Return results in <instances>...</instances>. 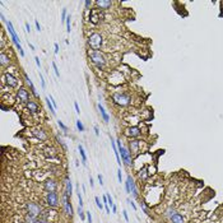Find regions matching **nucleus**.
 Wrapping results in <instances>:
<instances>
[{
	"label": "nucleus",
	"mask_w": 223,
	"mask_h": 223,
	"mask_svg": "<svg viewBox=\"0 0 223 223\" xmlns=\"http://www.w3.org/2000/svg\"><path fill=\"white\" fill-rule=\"evenodd\" d=\"M87 219H88V223H92V215H91V212H87Z\"/></svg>",
	"instance_id": "obj_42"
},
{
	"label": "nucleus",
	"mask_w": 223,
	"mask_h": 223,
	"mask_svg": "<svg viewBox=\"0 0 223 223\" xmlns=\"http://www.w3.org/2000/svg\"><path fill=\"white\" fill-rule=\"evenodd\" d=\"M128 181L130 182V192L133 194V196L134 198H138V190H136V188H135V182H134V180L131 178V176H128Z\"/></svg>",
	"instance_id": "obj_13"
},
{
	"label": "nucleus",
	"mask_w": 223,
	"mask_h": 223,
	"mask_svg": "<svg viewBox=\"0 0 223 223\" xmlns=\"http://www.w3.org/2000/svg\"><path fill=\"white\" fill-rule=\"evenodd\" d=\"M27 109L30 110L31 112H33V113H37V112L40 111V107H38V105L36 103V102H33V101H30V102L27 103Z\"/></svg>",
	"instance_id": "obj_14"
},
{
	"label": "nucleus",
	"mask_w": 223,
	"mask_h": 223,
	"mask_svg": "<svg viewBox=\"0 0 223 223\" xmlns=\"http://www.w3.org/2000/svg\"><path fill=\"white\" fill-rule=\"evenodd\" d=\"M34 24H36V28H37V31L40 32V31H41V26H40V23L37 22V20H36V22H34Z\"/></svg>",
	"instance_id": "obj_47"
},
{
	"label": "nucleus",
	"mask_w": 223,
	"mask_h": 223,
	"mask_svg": "<svg viewBox=\"0 0 223 223\" xmlns=\"http://www.w3.org/2000/svg\"><path fill=\"white\" fill-rule=\"evenodd\" d=\"M126 201H128V203H129V204H130V205H131V207H133V208H134V209H136V207H135V204H134V203H133V201H131V200H130V199H128V200H126Z\"/></svg>",
	"instance_id": "obj_48"
},
{
	"label": "nucleus",
	"mask_w": 223,
	"mask_h": 223,
	"mask_svg": "<svg viewBox=\"0 0 223 223\" xmlns=\"http://www.w3.org/2000/svg\"><path fill=\"white\" fill-rule=\"evenodd\" d=\"M113 101L120 106H128L130 103V97L124 93H115L113 95Z\"/></svg>",
	"instance_id": "obj_5"
},
{
	"label": "nucleus",
	"mask_w": 223,
	"mask_h": 223,
	"mask_svg": "<svg viewBox=\"0 0 223 223\" xmlns=\"http://www.w3.org/2000/svg\"><path fill=\"white\" fill-rule=\"evenodd\" d=\"M95 133H96V135H99V131H98V128L97 126H95Z\"/></svg>",
	"instance_id": "obj_52"
},
{
	"label": "nucleus",
	"mask_w": 223,
	"mask_h": 223,
	"mask_svg": "<svg viewBox=\"0 0 223 223\" xmlns=\"http://www.w3.org/2000/svg\"><path fill=\"white\" fill-rule=\"evenodd\" d=\"M115 142L112 138H111V144H112V147H113V152H115V154H116V160H117V163L119 164H121V160H120V156H119V149L116 148V144H115Z\"/></svg>",
	"instance_id": "obj_24"
},
{
	"label": "nucleus",
	"mask_w": 223,
	"mask_h": 223,
	"mask_svg": "<svg viewBox=\"0 0 223 223\" xmlns=\"http://www.w3.org/2000/svg\"><path fill=\"white\" fill-rule=\"evenodd\" d=\"M74 107H75V111H77V113H81V109H79V105H78L77 102H74Z\"/></svg>",
	"instance_id": "obj_41"
},
{
	"label": "nucleus",
	"mask_w": 223,
	"mask_h": 223,
	"mask_svg": "<svg viewBox=\"0 0 223 223\" xmlns=\"http://www.w3.org/2000/svg\"><path fill=\"white\" fill-rule=\"evenodd\" d=\"M67 32L68 33H70V16H68V18H67Z\"/></svg>",
	"instance_id": "obj_34"
},
{
	"label": "nucleus",
	"mask_w": 223,
	"mask_h": 223,
	"mask_svg": "<svg viewBox=\"0 0 223 223\" xmlns=\"http://www.w3.org/2000/svg\"><path fill=\"white\" fill-rule=\"evenodd\" d=\"M40 81H41V85H42V88H45V87H46V83H45V81H44V75H42L41 73H40Z\"/></svg>",
	"instance_id": "obj_37"
},
{
	"label": "nucleus",
	"mask_w": 223,
	"mask_h": 223,
	"mask_svg": "<svg viewBox=\"0 0 223 223\" xmlns=\"http://www.w3.org/2000/svg\"><path fill=\"white\" fill-rule=\"evenodd\" d=\"M78 213H79V215H81V218H82V219H84V212H83V207H79V208H78Z\"/></svg>",
	"instance_id": "obj_36"
},
{
	"label": "nucleus",
	"mask_w": 223,
	"mask_h": 223,
	"mask_svg": "<svg viewBox=\"0 0 223 223\" xmlns=\"http://www.w3.org/2000/svg\"><path fill=\"white\" fill-rule=\"evenodd\" d=\"M24 222L26 223H37V217H33L31 214H27L26 218H24Z\"/></svg>",
	"instance_id": "obj_26"
},
{
	"label": "nucleus",
	"mask_w": 223,
	"mask_h": 223,
	"mask_svg": "<svg viewBox=\"0 0 223 223\" xmlns=\"http://www.w3.org/2000/svg\"><path fill=\"white\" fill-rule=\"evenodd\" d=\"M17 97L20 102H26V103L30 102V95H28V92L24 88H19V91L17 93Z\"/></svg>",
	"instance_id": "obj_8"
},
{
	"label": "nucleus",
	"mask_w": 223,
	"mask_h": 223,
	"mask_svg": "<svg viewBox=\"0 0 223 223\" xmlns=\"http://www.w3.org/2000/svg\"><path fill=\"white\" fill-rule=\"evenodd\" d=\"M0 63H2V65L3 67H6V65H9V63H10V60H9V57L6 56L4 52H2V55H0Z\"/></svg>",
	"instance_id": "obj_21"
},
{
	"label": "nucleus",
	"mask_w": 223,
	"mask_h": 223,
	"mask_svg": "<svg viewBox=\"0 0 223 223\" xmlns=\"http://www.w3.org/2000/svg\"><path fill=\"white\" fill-rule=\"evenodd\" d=\"M91 60H92V63L95 64L96 67H98V68H103L105 64H106L105 56L101 54L99 51H92V52H91Z\"/></svg>",
	"instance_id": "obj_4"
},
{
	"label": "nucleus",
	"mask_w": 223,
	"mask_h": 223,
	"mask_svg": "<svg viewBox=\"0 0 223 223\" xmlns=\"http://www.w3.org/2000/svg\"><path fill=\"white\" fill-rule=\"evenodd\" d=\"M5 82H6V84L9 85V87H12V88H16L17 85H18V81H17V78L16 77H13L12 74H9V73H5Z\"/></svg>",
	"instance_id": "obj_9"
},
{
	"label": "nucleus",
	"mask_w": 223,
	"mask_h": 223,
	"mask_svg": "<svg viewBox=\"0 0 223 223\" xmlns=\"http://www.w3.org/2000/svg\"><path fill=\"white\" fill-rule=\"evenodd\" d=\"M84 5H85V9H88V8H89V6L92 5V2H89V0H87V2H85V3H84Z\"/></svg>",
	"instance_id": "obj_43"
},
{
	"label": "nucleus",
	"mask_w": 223,
	"mask_h": 223,
	"mask_svg": "<svg viewBox=\"0 0 223 223\" xmlns=\"http://www.w3.org/2000/svg\"><path fill=\"white\" fill-rule=\"evenodd\" d=\"M116 143H117L119 152H121V160H123V162L126 164V166H130L131 164V152H129L126 148H124L123 146H121L120 140H116Z\"/></svg>",
	"instance_id": "obj_3"
},
{
	"label": "nucleus",
	"mask_w": 223,
	"mask_h": 223,
	"mask_svg": "<svg viewBox=\"0 0 223 223\" xmlns=\"http://www.w3.org/2000/svg\"><path fill=\"white\" fill-rule=\"evenodd\" d=\"M26 30H27V32L31 31V26H30V23H26Z\"/></svg>",
	"instance_id": "obj_49"
},
{
	"label": "nucleus",
	"mask_w": 223,
	"mask_h": 223,
	"mask_svg": "<svg viewBox=\"0 0 223 223\" xmlns=\"http://www.w3.org/2000/svg\"><path fill=\"white\" fill-rule=\"evenodd\" d=\"M88 44L93 51H98V49H101V45H102V36L97 32L92 33L88 38Z\"/></svg>",
	"instance_id": "obj_1"
},
{
	"label": "nucleus",
	"mask_w": 223,
	"mask_h": 223,
	"mask_svg": "<svg viewBox=\"0 0 223 223\" xmlns=\"http://www.w3.org/2000/svg\"><path fill=\"white\" fill-rule=\"evenodd\" d=\"M98 181H99L101 185H103V177H102V175H98Z\"/></svg>",
	"instance_id": "obj_46"
},
{
	"label": "nucleus",
	"mask_w": 223,
	"mask_h": 223,
	"mask_svg": "<svg viewBox=\"0 0 223 223\" xmlns=\"http://www.w3.org/2000/svg\"><path fill=\"white\" fill-rule=\"evenodd\" d=\"M95 200H96V204H97V207L99 208V209H101V210H102V209H103V204H102V203H101V200H99V198H98V196H96V198H95Z\"/></svg>",
	"instance_id": "obj_31"
},
{
	"label": "nucleus",
	"mask_w": 223,
	"mask_h": 223,
	"mask_svg": "<svg viewBox=\"0 0 223 223\" xmlns=\"http://www.w3.org/2000/svg\"><path fill=\"white\" fill-rule=\"evenodd\" d=\"M47 204L50 207H56L57 203H59V198H57V194L55 191H50L47 194Z\"/></svg>",
	"instance_id": "obj_7"
},
{
	"label": "nucleus",
	"mask_w": 223,
	"mask_h": 223,
	"mask_svg": "<svg viewBox=\"0 0 223 223\" xmlns=\"http://www.w3.org/2000/svg\"><path fill=\"white\" fill-rule=\"evenodd\" d=\"M75 125H77V129H78L79 131H84V125L82 124L81 120H77V121H75Z\"/></svg>",
	"instance_id": "obj_29"
},
{
	"label": "nucleus",
	"mask_w": 223,
	"mask_h": 223,
	"mask_svg": "<svg viewBox=\"0 0 223 223\" xmlns=\"http://www.w3.org/2000/svg\"><path fill=\"white\" fill-rule=\"evenodd\" d=\"M67 194L70 196L73 194V185H71V181L69 180V177L67 176Z\"/></svg>",
	"instance_id": "obj_25"
},
{
	"label": "nucleus",
	"mask_w": 223,
	"mask_h": 223,
	"mask_svg": "<svg viewBox=\"0 0 223 223\" xmlns=\"http://www.w3.org/2000/svg\"><path fill=\"white\" fill-rule=\"evenodd\" d=\"M102 18V14H101V9H93V10H91V17H89V19H91V22L92 23H98V20Z\"/></svg>",
	"instance_id": "obj_10"
},
{
	"label": "nucleus",
	"mask_w": 223,
	"mask_h": 223,
	"mask_svg": "<svg viewBox=\"0 0 223 223\" xmlns=\"http://www.w3.org/2000/svg\"><path fill=\"white\" fill-rule=\"evenodd\" d=\"M123 213H124V217H125V219H126V221H129V217H128V212H126V210H124Z\"/></svg>",
	"instance_id": "obj_50"
},
{
	"label": "nucleus",
	"mask_w": 223,
	"mask_h": 223,
	"mask_svg": "<svg viewBox=\"0 0 223 223\" xmlns=\"http://www.w3.org/2000/svg\"><path fill=\"white\" fill-rule=\"evenodd\" d=\"M52 68H54V71H55V75H56V77H60L59 69H57V67H56V63H55V61H52Z\"/></svg>",
	"instance_id": "obj_33"
},
{
	"label": "nucleus",
	"mask_w": 223,
	"mask_h": 223,
	"mask_svg": "<svg viewBox=\"0 0 223 223\" xmlns=\"http://www.w3.org/2000/svg\"><path fill=\"white\" fill-rule=\"evenodd\" d=\"M68 14H67V9H63V14H61V22H67Z\"/></svg>",
	"instance_id": "obj_32"
},
{
	"label": "nucleus",
	"mask_w": 223,
	"mask_h": 223,
	"mask_svg": "<svg viewBox=\"0 0 223 223\" xmlns=\"http://www.w3.org/2000/svg\"><path fill=\"white\" fill-rule=\"evenodd\" d=\"M54 49H55V55H57V54H59V45L55 44L54 45Z\"/></svg>",
	"instance_id": "obj_45"
},
{
	"label": "nucleus",
	"mask_w": 223,
	"mask_h": 223,
	"mask_svg": "<svg viewBox=\"0 0 223 223\" xmlns=\"http://www.w3.org/2000/svg\"><path fill=\"white\" fill-rule=\"evenodd\" d=\"M125 134L128 136H139L140 135V131H139L138 128H129V129H126Z\"/></svg>",
	"instance_id": "obj_16"
},
{
	"label": "nucleus",
	"mask_w": 223,
	"mask_h": 223,
	"mask_svg": "<svg viewBox=\"0 0 223 223\" xmlns=\"http://www.w3.org/2000/svg\"><path fill=\"white\" fill-rule=\"evenodd\" d=\"M64 205H65V210H67V214L68 215H71L73 214V208H71V204L69 201V195L65 192V199H64Z\"/></svg>",
	"instance_id": "obj_11"
},
{
	"label": "nucleus",
	"mask_w": 223,
	"mask_h": 223,
	"mask_svg": "<svg viewBox=\"0 0 223 223\" xmlns=\"http://www.w3.org/2000/svg\"><path fill=\"white\" fill-rule=\"evenodd\" d=\"M164 214H166V217H168V218L171 219V217H172V215H175V214H176V212H175L174 209H171V208H168V209L166 210V213H164Z\"/></svg>",
	"instance_id": "obj_30"
},
{
	"label": "nucleus",
	"mask_w": 223,
	"mask_h": 223,
	"mask_svg": "<svg viewBox=\"0 0 223 223\" xmlns=\"http://www.w3.org/2000/svg\"><path fill=\"white\" fill-rule=\"evenodd\" d=\"M46 103H47V106H49L50 111H51V113H52V115H55V113H56V111H55V107H54L52 102H51V101H50V98H49V97H46Z\"/></svg>",
	"instance_id": "obj_27"
},
{
	"label": "nucleus",
	"mask_w": 223,
	"mask_h": 223,
	"mask_svg": "<svg viewBox=\"0 0 223 223\" xmlns=\"http://www.w3.org/2000/svg\"><path fill=\"white\" fill-rule=\"evenodd\" d=\"M125 188H126V192H130V182L126 180V182H125Z\"/></svg>",
	"instance_id": "obj_39"
},
{
	"label": "nucleus",
	"mask_w": 223,
	"mask_h": 223,
	"mask_svg": "<svg viewBox=\"0 0 223 223\" xmlns=\"http://www.w3.org/2000/svg\"><path fill=\"white\" fill-rule=\"evenodd\" d=\"M138 147H139V142L138 140H131L130 142V146H129V148H130L131 152H138Z\"/></svg>",
	"instance_id": "obj_23"
},
{
	"label": "nucleus",
	"mask_w": 223,
	"mask_h": 223,
	"mask_svg": "<svg viewBox=\"0 0 223 223\" xmlns=\"http://www.w3.org/2000/svg\"><path fill=\"white\" fill-rule=\"evenodd\" d=\"M27 210H28V214L33 215V217H38L41 214V207L36 203H28L27 204Z\"/></svg>",
	"instance_id": "obj_6"
},
{
	"label": "nucleus",
	"mask_w": 223,
	"mask_h": 223,
	"mask_svg": "<svg viewBox=\"0 0 223 223\" xmlns=\"http://www.w3.org/2000/svg\"><path fill=\"white\" fill-rule=\"evenodd\" d=\"M57 124H59V126H60V128L63 129V130H64V131H67V130H68V128H67L65 125H64V124H63V121H60V120H59V121H57Z\"/></svg>",
	"instance_id": "obj_38"
},
{
	"label": "nucleus",
	"mask_w": 223,
	"mask_h": 223,
	"mask_svg": "<svg viewBox=\"0 0 223 223\" xmlns=\"http://www.w3.org/2000/svg\"><path fill=\"white\" fill-rule=\"evenodd\" d=\"M117 178H119V181L121 182V180H123V177H121V170H120V168L117 170Z\"/></svg>",
	"instance_id": "obj_44"
},
{
	"label": "nucleus",
	"mask_w": 223,
	"mask_h": 223,
	"mask_svg": "<svg viewBox=\"0 0 223 223\" xmlns=\"http://www.w3.org/2000/svg\"><path fill=\"white\" fill-rule=\"evenodd\" d=\"M96 4H97L98 8L103 9V10L105 9H109L110 6H111V2H110V0H97Z\"/></svg>",
	"instance_id": "obj_12"
},
{
	"label": "nucleus",
	"mask_w": 223,
	"mask_h": 223,
	"mask_svg": "<svg viewBox=\"0 0 223 223\" xmlns=\"http://www.w3.org/2000/svg\"><path fill=\"white\" fill-rule=\"evenodd\" d=\"M32 134L36 136V138H38V139H41V140H45V139H46V134H45L44 130H33Z\"/></svg>",
	"instance_id": "obj_20"
},
{
	"label": "nucleus",
	"mask_w": 223,
	"mask_h": 223,
	"mask_svg": "<svg viewBox=\"0 0 223 223\" xmlns=\"http://www.w3.org/2000/svg\"><path fill=\"white\" fill-rule=\"evenodd\" d=\"M34 61H36V65H37L38 68H41V63H40V59H38V56H34Z\"/></svg>",
	"instance_id": "obj_40"
},
{
	"label": "nucleus",
	"mask_w": 223,
	"mask_h": 223,
	"mask_svg": "<svg viewBox=\"0 0 223 223\" xmlns=\"http://www.w3.org/2000/svg\"><path fill=\"white\" fill-rule=\"evenodd\" d=\"M6 26H8V30H9V33H10V36H12V41H13V44L17 46V49L19 50V52H20V55L22 56H24V51H23V49H22V46H20V44H19V38H18V34L16 33V31H14V28H13V24H12V22H9V20H6Z\"/></svg>",
	"instance_id": "obj_2"
},
{
	"label": "nucleus",
	"mask_w": 223,
	"mask_h": 223,
	"mask_svg": "<svg viewBox=\"0 0 223 223\" xmlns=\"http://www.w3.org/2000/svg\"><path fill=\"white\" fill-rule=\"evenodd\" d=\"M98 110H99V112H101V115H102V119H103V121L105 123H109V120H110V116L106 113V111H105V109H103V106L101 105V103H98Z\"/></svg>",
	"instance_id": "obj_18"
},
{
	"label": "nucleus",
	"mask_w": 223,
	"mask_h": 223,
	"mask_svg": "<svg viewBox=\"0 0 223 223\" xmlns=\"http://www.w3.org/2000/svg\"><path fill=\"white\" fill-rule=\"evenodd\" d=\"M37 223H49V222L44 215H42V217H37Z\"/></svg>",
	"instance_id": "obj_35"
},
{
	"label": "nucleus",
	"mask_w": 223,
	"mask_h": 223,
	"mask_svg": "<svg viewBox=\"0 0 223 223\" xmlns=\"http://www.w3.org/2000/svg\"><path fill=\"white\" fill-rule=\"evenodd\" d=\"M148 170H147V167H144L143 170H140V174H139V177L142 178V180H147V177H148V172H147Z\"/></svg>",
	"instance_id": "obj_28"
},
{
	"label": "nucleus",
	"mask_w": 223,
	"mask_h": 223,
	"mask_svg": "<svg viewBox=\"0 0 223 223\" xmlns=\"http://www.w3.org/2000/svg\"><path fill=\"white\" fill-rule=\"evenodd\" d=\"M89 184H91V188H93V185H95V184H93V178L92 177H89Z\"/></svg>",
	"instance_id": "obj_51"
},
{
	"label": "nucleus",
	"mask_w": 223,
	"mask_h": 223,
	"mask_svg": "<svg viewBox=\"0 0 223 223\" xmlns=\"http://www.w3.org/2000/svg\"><path fill=\"white\" fill-rule=\"evenodd\" d=\"M24 78H26V81H27V83L30 84V87H31V91H32V95L34 96V97H40V95H38V92L36 91V88H34V85H33V83H32V81L30 79V77H28L26 73H24Z\"/></svg>",
	"instance_id": "obj_17"
},
{
	"label": "nucleus",
	"mask_w": 223,
	"mask_h": 223,
	"mask_svg": "<svg viewBox=\"0 0 223 223\" xmlns=\"http://www.w3.org/2000/svg\"><path fill=\"white\" fill-rule=\"evenodd\" d=\"M112 213H116V205L112 207Z\"/></svg>",
	"instance_id": "obj_53"
},
{
	"label": "nucleus",
	"mask_w": 223,
	"mask_h": 223,
	"mask_svg": "<svg viewBox=\"0 0 223 223\" xmlns=\"http://www.w3.org/2000/svg\"><path fill=\"white\" fill-rule=\"evenodd\" d=\"M171 222L172 223H184L185 221H184V217H182L181 214L176 213L175 215H172V217H171Z\"/></svg>",
	"instance_id": "obj_19"
},
{
	"label": "nucleus",
	"mask_w": 223,
	"mask_h": 223,
	"mask_svg": "<svg viewBox=\"0 0 223 223\" xmlns=\"http://www.w3.org/2000/svg\"><path fill=\"white\" fill-rule=\"evenodd\" d=\"M56 182L54 181V180H47V181L45 182V189L50 192V191H55V189H56Z\"/></svg>",
	"instance_id": "obj_15"
},
{
	"label": "nucleus",
	"mask_w": 223,
	"mask_h": 223,
	"mask_svg": "<svg viewBox=\"0 0 223 223\" xmlns=\"http://www.w3.org/2000/svg\"><path fill=\"white\" fill-rule=\"evenodd\" d=\"M78 149H79V152H81L83 164H84V166H87V156H85V152H84V149H83V146H79Z\"/></svg>",
	"instance_id": "obj_22"
}]
</instances>
